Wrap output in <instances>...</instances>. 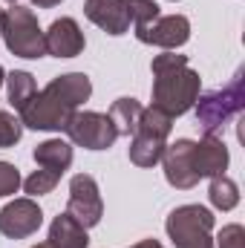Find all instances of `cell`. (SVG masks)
Returning a JSON list of instances; mask_svg holds the SVG:
<instances>
[{"mask_svg":"<svg viewBox=\"0 0 245 248\" xmlns=\"http://www.w3.org/2000/svg\"><path fill=\"white\" fill-rule=\"evenodd\" d=\"M92 95V81L84 72H66L52 78L20 110V124L32 130H63L78 107Z\"/></svg>","mask_w":245,"mask_h":248,"instance_id":"cell-1","label":"cell"},{"mask_svg":"<svg viewBox=\"0 0 245 248\" xmlns=\"http://www.w3.org/2000/svg\"><path fill=\"white\" fill-rule=\"evenodd\" d=\"M150 69H153V107L165 110L173 119L193 110L202 90V78L196 69L187 66V55L176 52L156 55Z\"/></svg>","mask_w":245,"mask_h":248,"instance_id":"cell-2","label":"cell"},{"mask_svg":"<svg viewBox=\"0 0 245 248\" xmlns=\"http://www.w3.org/2000/svg\"><path fill=\"white\" fill-rule=\"evenodd\" d=\"M196 124L205 136H216L225 124L245 110V72L240 69L222 90H211L196 98Z\"/></svg>","mask_w":245,"mask_h":248,"instance_id":"cell-3","label":"cell"},{"mask_svg":"<svg viewBox=\"0 0 245 248\" xmlns=\"http://www.w3.org/2000/svg\"><path fill=\"white\" fill-rule=\"evenodd\" d=\"M170 130H173V116H168L159 107H144L130 141V162L138 168H153L156 162H162Z\"/></svg>","mask_w":245,"mask_h":248,"instance_id":"cell-4","label":"cell"},{"mask_svg":"<svg viewBox=\"0 0 245 248\" xmlns=\"http://www.w3.org/2000/svg\"><path fill=\"white\" fill-rule=\"evenodd\" d=\"M0 38L6 41V49L17 58H44L46 44H44V29L38 26V17L32 9L12 3L3 12V32Z\"/></svg>","mask_w":245,"mask_h":248,"instance_id":"cell-5","label":"cell"},{"mask_svg":"<svg viewBox=\"0 0 245 248\" xmlns=\"http://www.w3.org/2000/svg\"><path fill=\"white\" fill-rule=\"evenodd\" d=\"M168 237L176 248H214V214L202 205H179L170 211Z\"/></svg>","mask_w":245,"mask_h":248,"instance_id":"cell-6","label":"cell"},{"mask_svg":"<svg viewBox=\"0 0 245 248\" xmlns=\"http://www.w3.org/2000/svg\"><path fill=\"white\" fill-rule=\"evenodd\" d=\"M63 133L69 136L72 144L87 147V150H107L119 139V130L113 127L110 116L107 113H92V110L75 113L69 119V124L63 127Z\"/></svg>","mask_w":245,"mask_h":248,"instance_id":"cell-7","label":"cell"},{"mask_svg":"<svg viewBox=\"0 0 245 248\" xmlns=\"http://www.w3.org/2000/svg\"><path fill=\"white\" fill-rule=\"evenodd\" d=\"M66 214L81 222L84 228H92L101 222L104 217V202H101V190L98 182L90 173H78L69 182V199H66Z\"/></svg>","mask_w":245,"mask_h":248,"instance_id":"cell-8","label":"cell"},{"mask_svg":"<svg viewBox=\"0 0 245 248\" xmlns=\"http://www.w3.org/2000/svg\"><path fill=\"white\" fill-rule=\"evenodd\" d=\"M136 38L150 46H162L168 52L179 49L190 38V20L184 15H159L156 20L136 26Z\"/></svg>","mask_w":245,"mask_h":248,"instance_id":"cell-9","label":"cell"},{"mask_svg":"<svg viewBox=\"0 0 245 248\" xmlns=\"http://www.w3.org/2000/svg\"><path fill=\"white\" fill-rule=\"evenodd\" d=\"M41 225H44V211L38 208V202L32 196L12 199L0 211V234L9 240H23V237L35 234Z\"/></svg>","mask_w":245,"mask_h":248,"instance_id":"cell-10","label":"cell"},{"mask_svg":"<svg viewBox=\"0 0 245 248\" xmlns=\"http://www.w3.org/2000/svg\"><path fill=\"white\" fill-rule=\"evenodd\" d=\"M162 165L168 185L176 190H190L199 185V176L193 170V139H176L173 144H168L162 153Z\"/></svg>","mask_w":245,"mask_h":248,"instance_id":"cell-11","label":"cell"},{"mask_svg":"<svg viewBox=\"0 0 245 248\" xmlns=\"http://www.w3.org/2000/svg\"><path fill=\"white\" fill-rule=\"evenodd\" d=\"M44 44H46V55H55V58H75L87 46L81 26L72 17L52 20V26L44 32Z\"/></svg>","mask_w":245,"mask_h":248,"instance_id":"cell-12","label":"cell"},{"mask_svg":"<svg viewBox=\"0 0 245 248\" xmlns=\"http://www.w3.org/2000/svg\"><path fill=\"white\" fill-rule=\"evenodd\" d=\"M84 15L98 29H104L107 35L119 38L124 32H130V12H127L124 0H87L84 3Z\"/></svg>","mask_w":245,"mask_h":248,"instance_id":"cell-13","label":"cell"},{"mask_svg":"<svg viewBox=\"0 0 245 248\" xmlns=\"http://www.w3.org/2000/svg\"><path fill=\"white\" fill-rule=\"evenodd\" d=\"M225 168H228V147L222 139L205 136L202 141H193V170L199 182L225 173Z\"/></svg>","mask_w":245,"mask_h":248,"instance_id":"cell-14","label":"cell"},{"mask_svg":"<svg viewBox=\"0 0 245 248\" xmlns=\"http://www.w3.org/2000/svg\"><path fill=\"white\" fill-rule=\"evenodd\" d=\"M49 248H90L87 228L75 222L69 214H58L49 225Z\"/></svg>","mask_w":245,"mask_h":248,"instance_id":"cell-15","label":"cell"},{"mask_svg":"<svg viewBox=\"0 0 245 248\" xmlns=\"http://www.w3.org/2000/svg\"><path fill=\"white\" fill-rule=\"evenodd\" d=\"M35 162L46 170H55V173H66L69 165H72V144L69 141H61V139H46L35 147Z\"/></svg>","mask_w":245,"mask_h":248,"instance_id":"cell-16","label":"cell"},{"mask_svg":"<svg viewBox=\"0 0 245 248\" xmlns=\"http://www.w3.org/2000/svg\"><path fill=\"white\" fill-rule=\"evenodd\" d=\"M141 113H144V107L136 98H119V101H113V107H110L107 116H110L113 127L119 130V136H133L136 127H138Z\"/></svg>","mask_w":245,"mask_h":248,"instance_id":"cell-17","label":"cell"},{"mask_svg":"<svg viewBox=\"0 0 245 248\" xmlns=\"http://www.w3.org/2000/svg\"><path fill=\"white\" fill-rule=\"evenodd\" d=\"M6 90H9V104L20 113L26 107V101L38 93V84H35V75L32 72H23V69H15L6 75Z\"/></svg>","mask_w":245,"mask_h":248,"instance_id":"cell-18","label":"cell"},{"mask_svg":"<svg viewBox=\"0 0 245 248\" xmlns=\"http://www.w3.org/2000/svg\"><path fill=\"white\" fill-rule=\"evenodd\" d=\"M208 199L214 208L219 211H234L240 205V187L234 179H228L225 173L219 176H211V187H208Z\"/></svg>","mask_w":245,"mask_h":248,"instance_id":"cell-19","label":"cell"},{"mask_svg":"<svg viewBox=\"0 0 245 248\" xmlns=\"http://www.w3.org/2000/svg\"><path fill=\"white\" fill-rule=\"evenodd\" d=\"M58 182H61V173L41 168V170H35V173L23 182V190H26L29 196H44V193H52Z\"/></svg>","mask_w":245,"mask_h":248,"instance_id":"cell-20","label":"cell"},{"mask_svg":"<svg viewBox=\"0 0 245 248\" xmlns=\"http://www.w3.org/2000/svg\"><path fill=\"white\" fill-rule=\"evenodd\" d=\"M124 3H127L133 26H144V23H150V20L159 17V3L156 0H124Z\"/></svg>","mask_w":245,"mask_h":248,"instance_id":"cell-21","label":"cell"},{"mask_svg":"<svg viewBox=\"0 0 245 248\" xmlns=\"http://www.w3.org/2000/svg\"><path fill=\"white\" fill-rule=\"evenodd\" d=\"M23 136V124L20 119H15L12 113L0 110V147H15Z\"/></svg>","mask_w":245,"mask_h":248,"instance_id":"cell-22","label":"cell"},{"mask_svg":"<svg viewBox=\"0 0 245 248\" xmlns=\"http://www.w3.org/2000/svg\"><path fill=\"white\" fill-rule=\"evenodd\" d=\"M17 187H20L17 168L9 162H0V196H12V193H17Z\"/></svg>","mask_w":245,"mask_h":248,"instance_id":"cell-23","label":"cell"},{"mask_svg":"<svg viewBox=\"0 0 245 248\" xmlns=\"http://www.w3.org/2000/svg\"><path fill=\"white\" fill-rule=\"evenodd\" d=\"M245 246V231L243 225H225L219 234V248H243Z\"/></svg>","mask_w":245,"mask_h":248,"instance_id":"cell-24","label":"cell"},{"mask_svg":"<svg viewBox=\"0 0 245 248\" xmlns=\"http://www.w3.org/2000/svg\"><path fill=\"white\" fill-rule=\"evenodd\" d=\"M133 248H165L159 240H141V243H136Z\"/></svg>","mask_w":245,"mask_h":248,"instance_id":"cell-25","label":"cell"},{"mask_svg":"<svg viewBox=\"0 0 245 248\" xmlns=\"http://www.w3.org/2000/svg\"><path fill=\"white\" fill-rule=\"evenodd\" d=\"M32 3H35L38 9H52V6H58L61 0H32Z\"/></svg>","mask_w":245,"mask_h":248,"instance_id":"cell-26","label":"cell"},{"mask_svg":"<svg viewBox=\"0 0 245 248\" xmlns=\"http://www.w3.org/2000/svg\"><path fill=\"white\" fill-rule=\"evenodd\" d=\"M3 81H6V69L0 66V87H3Z\"/></svg>","mask_w":245,"mask_h":248,"instance_id":"cell-27","label":"cell"},{"mask_svg":"<svg viewBox=\"0 0 245 248\" xmlns=\"http://www.w3.org/2000/svg\"><path fill=\"white\" fill-rule=\"evenodd\" d=\"M32 248H49V243H38V246H32Z\"/></svg>","mask_w":245,"mask_h":248,"instance_id":"cell-28","label":"cell"},{"mask_svg":"<svg viewBox=\"0 0 245 248\" xmlns=\"http://www.w3.org/2000/svg\"><path fill=\"white\" fill-rule=\"evenodd\" d=\"M0 32H3V9H0Z\"/></svg>","mask_w":245,"mask_h":248,"instance_id":"cell-29","label":"cell"},{"mask_svg":"<svg viewBox=\"0 0 245 248\" xmlns=\"http://www.w3.org/2000/svg\"><path fill=\"white\" fill-rule=\"evenodd\" d=\"M6 3H9V6H12V3H17V0H6Z\"/></svg>","mask_w":245,"mask_h":248,"instance_id":"cell-30","label":"cell"}]
</instances>
